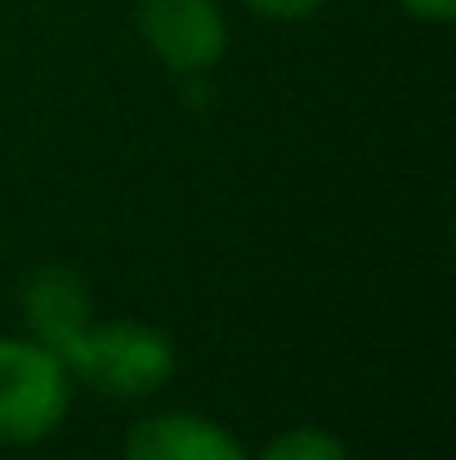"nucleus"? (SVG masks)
<instances>
[{"label":"nucleus","instance_id":"f257e3e1","mask_svg":"<svg viewBox=\"0 0 456 460\" xmlns=\"http://www.w3.org/2000/svg\"><path fill=\"white\" fill-rule=\"evenodd\" d=\"M27 322L36 340L81 380L117 398H139L161 389L174 371L170 340L144 322L90 326V291L67 269H40L27 287Z\"/></svg>","mask_w":456,"mask_h":460},{"label":"nucleus","instance_id":"f03ea898","mask_svg":"<svg viewBox=\"0 0 456 460\" xmlns=\"http://www.w3.org/2000/svg\"><path fill=\"white\" fill-rule=\"evenodd\" d=\"M67 367L36 340H0V447L49 438L67 416Z\"/></svg>","mask_w":456,"mask_h":460},{"label":"nucleus","instance_id":"7ed1b4c3","mask_svg":"<svg viewBox=\"0 0 456 460\" xmlns=\"http://www.w3.org/2000/svg\"><path fill=\"white\" fill-rule=\"evenodd\" d=\"M139 31L170 72H210L228 45L215 0H144Z\"/></svg>","mask_w":456,"mask_h":460},{"label":"nucleus","instance_id":"20e7f679","mask_svg":"<svg viewBox=\"0 0 456 460\" xmlns=\"http://www.w3.org/2000/svg\"><path fill=\"white\" fill-rule=\"evenodd\" d=\"M126 460H246L237 438L201 416L174 411L139 420L126 438Z\"/></svg>","mask_w":456,"mask_h":460},{"label":"nucleus","instance_id":"39448f33","mask_svg":"<svg viewBox=\"0 0 456 460\" xmlns=\"http://www.w3.org/2000/svg\"><path fill=\"white\" fill-rule=\"evenodd\" d=\"M264 460H349V452L326 429H291L264 447Z\"/></svg>","mask_w":456,"mask_h":460},{"label":"nucleus","instance_id":"423d86ee","mask_svg":"<svg viewBox=\"0 0 456 460\" xmlns=\"http://www.w3.org/2000/svg\"><path fill=\"white\" fill-rule=\"evenodd\" d=\"M246 4L278 22H296V18H308L313 9H322V0H246Z\"/></svg>","mask_w":456,"mask_h":460},{"label":"nucleus","instance_id":"0eeeda50","mask_svg":"<svg viewBox=\"0 0 456 460\" xmlns=\"http://www.w3.org/2000/svg\"><path fill=\"white\" fill-rule=\"evenodd\" d=\"M407 13H416V18H425V22H448L456 13V0H398Z\"/></svg>","mask_w":456,"mask_h":460}]
</instances>
